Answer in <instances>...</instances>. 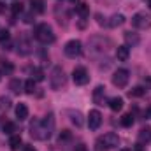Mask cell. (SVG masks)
I'll return each instance as SVG.
<instances>
[{
	"label": "cell",
	"mask_w": 151,
	"mask_h": 151,
	"mask_svg": "<svg viewBox=\"0 0 151 151\" xmlns=\"http://www.w3.org/2000/svg\"><path fill=\"white\" fill-rule=\"evenodd\" d=\"M55 130V116L47 114L44 119H34L30 123V135L37 141H46Z\"/></svg>",
	"instance_id": "cell-1"
},
{
	"label": "cell",
	"mask_w": 151,
	"mask_h": 151,
	"mask_svg": "<svg viewBox=\"0 0 151 151\" xmlns=\"http://www.w3.org/2000/svg\"><path fill=\"white\" fill-rule=\"evenodd\" d=\"M35 39H37L39 42H42V44H51V42H55V34H53V28L47 25V23H42V25H39L35 27Z\"/></svg>",
	"instance_id": "cell-2"
},
{
	"label": "cell",
	"mask_w": 151,
	"mask_h": 151,
	"mask_svg": "<svg viewBox=\"0 0 151 151\" xmlns=\"http://www.w3.org/2000/svg\"><path fill=\"white\" fill-rule=\"evenodd\" d=\"M49 84L53 90H60L62 86H65V72L62 67H55L53 72L49 76Z\"/></svg>",
	"instance_id": "cell-3"
},
{
	"label": "cell",
	"mask_w": 151,
	"mask_h": 151,
	"mask_svg": "<svg viewBox=\"0 0 151 151\" xmlns=\"http://www.w3.org/2000/svg\"><path fill=\"white\" fill-rule=\"evenodd\" d=\"M128 79H130V72L127 69H118L113 74V84L118 88H125L128 84Z\"/></svg>",
	"instance_id": "cell-4"
},
{
	"label": "cell",
	"mask_w": 151,
	"mask_h": 151,
	"mask_svg": "<svg viewBox=\"0 0 151 151\" xmlns=\"http://www.w3.org/2000/svg\"><path fill=\"white\" fill-rule=\"evenodd\" d=\"M63 51H65V55H67L69 58H77V56H81V53H83L81 42H79V40H76V39L69 40V42L65 44Z\"/></svg>",
	"instance_id": "cell-5"
},
{
	"label": "cell",
	"mask_w": 151,
	"mask_h": 151,
	"mask_svg": "<svg viewBox=\"0 0 151 151\" xmlns=\"http://www.w3.org/2000/svg\"><path fill=\"white\" fill-rule=\"evenodd\" d=\"M72 79H74V83L77 86H84V84L90 83V74L84 67H76L74 72H72Z\"/></svg>",
	"instance_id": "cell-6"
},
{
	"label": "cell",
	"mask_w": 151,
	"mask_h": 151,
	"mask_svg": "<svg viewBox=\"0 0 151 151\" xmlns=\"http://www.w3.org/2000/svg\"><path fill=\"white\" fill-rule=\"evenodd\" d=\"M132 25L135 28H150L151 27V16L146 12H137L132 18Z\"/></svg>",
	"instance_id": "cell-7"
},
{
	"label": "cell",
	"mask_w": 151,
	"mask_h": 151,
	"mask_svg": "<svg viewBox=\"0 0 151 151\" xmlns=\"http://www.w3.org/2000/svg\"><path fill=\"white\" fill-rule=\"evenodd\" d=\"M30 51H32L30 40L25 37V35L18 39V42H16V53H18L19 56H27V55H30Z\"/></svg>",
	"instance_id": "cell-8"
},
{
	"label": "cell",
	"mask_w": 151,
	"mask_h": 151,
	"mask_svg": "<svg viewBox=\"0 0 151 151\" xmlns=\"http://www.w3.org/2000/svg\"><path fill=\"white\" fill-rule=\"evenodd\" d=\"M111 44V40L109 39H104V37H91L90 39V46H91V51H106L107 49V46Z\"/></svg>",
	"instance_id": "cell-9"
},
{
	"label": "cell",
	"mask_w": 151,
	"mask_h": 151,
	"mask_svg": "<svg viewBox=\"0 0 151 151\" xmlns=\"http://www.w3.org/2000/svg\"><path fill=\"white\" fill-rule=\"evenodd\" d=\"M100 123H102V114H100V111H97V109L90 111V114H88V127H90V130H97L100 127Z\"/></svg>",
	"instance_id": "cell-10"
},
{
	"label": "cell",
	"mask_w": 151,
	"mask_h": 151,
	"mask_svg": "<svg viewBox=\"0 0 151 151\" xmlns=\"http://www.w3.org/2000/svg\"><path fill=\"white\" fill-rule=\"evenodd\" d=\"M100 141H102V144L109 150V148H116L118 144H119V137H118V134H114V132H109V134H106L104 137H100Z\"/></svg>",
	"instance_id": "cell-11"
},
{
	"label": "cell",
	"mask_w": 151,
	"mask_h": 151,
	"mask_svg": "<svg viewBox=\"0 0 151 151\" xmlns=\"http://www.w3.org/2000/svg\"><path fill=\"white\" fill-rule=\"evenodd\" d=\"M93 102L97 106H104L106 104V88L102 84H99L95 90H93Z\"/></svg>",
	"instance_id": "cell-12"
},
{
	"label": "cell",
	"mask_w": 151,
	"mask_h": 151,
	"mask_svg": "<svg viewBox=\"0 0 151 151\" xmlns=\"http://www.w3.org/2000/svg\"><path fill=\"white\" fill-rule=\"evenodd\" d=\"M128 56H130V47H128L127 44H123V46H118V47H116V58H118L119 62H127V60H128Z\"/></svg>",
	"instance_id": "cell-13"
},
{
	"label": "cell",
	"mask_w": 151,
	"mask_h": 151,
	"mask_svg": "<svg viewBox=\"0 0 151 151\" xmlns=\"http://www.w3.org/2000/svg\"><path fill=\"white\" fill-rule=\"evenodd\" d=\"M123 37H125V42H127V46H128V47H130V46L134 47V46H137V44L141 42V37H139L135 32H132V30H130V32H125V35H123Z\"/></svg>",
	"instance_id": "cell-14"
},
{
	"label": "cell",
	"mask_w": 151,
	"mask_h": 151,
	"mask_svg": "<svg viewBox=\"0 0 151 151\" xmlns=\"http://www.w3.org/2000/svg\"><path fill=\"white\" fill-rule=\"evenodd\" d=\"M123 23H125V16H123V14H113V16H111V19L107 21V25H109L111 28L121 27Z\"/></svg>",
	"instance_id": "cell-15"
},
{
	"label": "cell",
	"mask_w": 151,
	"mask_h": 151,
	"mask_svg": "<svg viewBox=\"0 0 151 151\" xmlns=\"http://www.w3.org/2000/svg\"><path fill=\"white\" fill-rule=\"evenodd\" d=\"M109 107H111V111H114V113L121 111V109H123V99H121V97H113V99H109Z\"/></svg>",
	"instance_id": "cell-16"
},
{
	"label": "cell",
	"mask_w": 151,
	"mask_h": 151,
	"mask_svg": "<svg viewBox=\"0 0 151 151\" xmlns=\"http://www.w3.org/2000/svg\"><path fill=\"white\" fill-rule=\"evenodd\" d=\"M151 141V128L150 127H144L141 132H139V142L144 144V142H150Z\"/></svg>",
	"instance_id": "cell-17"
},
{
	"label": "cell",
	"mask_w": 151,
	"mask_h": 151,
	"mask_svg": "<svg viewBox=\"0 0 151 151\" xmlns=\"http://www.w3.org/2000/svg\"><path fill=\"white\" fill-rule=\"evenodd\" d=\"M16 116L19 119H27L28 118V107H27V104H18L16 106Z\"/></svg>",
	"instance_id": "cell-18"
},
{
	"label": "cell",
	"mask_w": 151,
	"mask_h": 151,
	"mask_svg": "<svg viewBox=\"0 0 151 151\" xmlns=\"http://www.w3.org/2000/svg\"><path fill=\"white\" fill-rule=\"evenodd\" d=\"M30 4H32V11H35V12H44V9H46V2L44 0H30Z\"/></svg>",
	"instance_id": "cell-19"
},
{
	"label": "cell",
	"mask_w": 151,
	"mask_h": 151,
	"mask_svg": "<svg viewBox=\"0 0 151 151\" xmlns=\"http://www.w3.org/2000/svg\"><path fill=\"white\" fill-rule=\"evenodd\" d=\"M69 116H70V121L74 123L76 127H81L83 125V116L79 111H69Z\"/></svg>",
	"instance_id": "cell-20"
},
{
	"label": "cell",
	"mask_w": 151,
	"mask_h": 151,
	"mask_svg": "<svg viewBox=\"0 0 151 151\" xmlns=\"http://www.w3.org/2000/svg\"><path fill=\"white\" fill-rule=\"evenodd\" d=\"M77 14H79L81 18H84V19H86V18L90 16V5H88V4H84V2H83V4H79V5H77Z\"/></svg>",
	"instance_id": "cell-21"
},
{
	"label": "cell",
	"mask_w": 151,
	"mask_h": 151,
	"mask_svg": "<svg viewBox=\"0 0 151 151\" xmlns=\"http://www.w3.org/2000/svg\"><path fill=\"white\" fill-rule=\"evenodd\" d=\"M9 146H11V150L12 151H18L19 150V146H21V137H19V135H11V139H9Z\"/></svg>",
	"instance_id": "cell-22"
},
{
	"label": "cell",
	"mask_w": 151,
	"mask_h": 151,
	"mask_svg": "<svg viewBox=\"0 0 151 151\" xmlns=\"http://www.w3.org/2000/svg\"><path fill=\"white\" fill-rule=\"evenodd\" d=\"M9 88H11V91H12V93H19V91H21V88H23V83H21L19 79H12V81L9 83Z\"/></svg>",
	"instance_id": "cell-23"
},
{
	"label": "cell",
	"mask_w": 151,
	"mask_h": 151,
	"mask_svg": "<svg viewBox=\"0 0 151 151\" xmlns=\"http://www.w3.org/2000/svg\"><path fill=\"white\" fill-rule=\"evenodd\" d=\"M144 93H146V88H142V86H135V88H132V90L128 91L130 97H142Z\"/></svg>",
	"instance_id": "cell-24"
},
{
	"label": "cell",
	"mask_w": 151,
	"mask_h": 151,
	"mask_svg": "<svg viewBox=\"0 0 151 151\" xmlns=\"http://www.w3.org/2000/svg\"><path fill=\"white\" fill-rule=\"evenodd\" d=\"M14 132H16V125L11 123V121H7V123L4 125V134H7V135H14Z\"/></svg>",
	"instance_id": "cell-25"
},
{
	"label": "cell",
	"mask_w": 151,
	"mask_h": 151,
	"mask_svg": "<svg viewBox=\"0 0 151 151\" xmlns=\"http://www.w3.org/2000/svg\"><path fill=\"white\" fill-rule=\"evenodd\" d=\"M32 76H34L32 79H34L35 83H37V81H42V79H44V70H42V69H39V67H35V69L32 70Z\"/></svg>",
	"instance_id": "cell-26"
},
{
	"label": "cell",
	"mask_w": 151,
	"mask_h": 151,
	"mask_svg": "<svg viewBox=\"0 0 151 151\" xmlns=\"http://www.w3.org/2000/svg\"><path fill=\"white\" fill-rule=\"evenodd\" d=\"M25 91H27L28 95H32V93L35 91V81H34V79H28V81L25 83Z\"/></svg>",
	"instance_id": "cell-27"
},
{
	"label": "cell",
	"mask_w": 151,
	"mask_h": 151,
	"mask_svg": "<svg viewBox=\"0 0 151 151\" xmlns=\"http://www.w3.org/2000/svg\"><path fill=\"white\" fill-rule=\"evenodd\" d=\"M121 125H123V127H132V125H134V116L130 113L125 114V116L121 118Z\"/></svg>",
	"instance_id": "cell-28"
},
{
	"label": "cell",
	"mask_w": 151,
	"mask_h": 151,
	"mask_svg": "<svg viewBox=\"0 0 151 151\" xmlns=\"http://www.w3.org/2000/svg\"><path fill=\"white\" fill-rule=\"evenodd\" d=\"M9 40H11V34H9V30H2V32H0V44L5 46Z\"/></svg>",
	"instance_id": "cell-29"
},
{
	"label": "cell",
	"mask_w": 151,
	"mask_h": 151,
	"mask_svg": "<svg viewBox=\"0 0 151 151\" xmlns=\"http://www.w3.org/2000/svg\"><path fill=\"white\" fill-rule=\"evenodd\" d=\"M11 107V100L5 97H0V111H7Z\"/></svg>",
	"instance_id": "cell-30"
},
{
	"label": "cell",
	"mask_w": 151,
	"mask_h": 151,
	"mask_svg": "<svg viewBox=\"0 0 151 151\" xmlns=\"http://www.w3.org/2000/svg\"><path fill=\"white\" fill-rule=\"evenodd\" d=\"M2 70L5 72V74H12V70H14V67L9 63V62H2Z\"/></svg>",
	"instance_id": "cell-31"
},
{
	"label": "cell",
	"mask_w": 151,
	"mask_h": 151,
	"mask_svg": "<svg viewBox=\"0 0 151 151\" xmlns=\"http://www.w3.org/2000/svg\"><path fill=\"white\" fill-rule=\"evenodd\" d=\"M21 11H23V5H21V2H14V4H12V12H14V14H19Z\"/></svg>",
	"instance_id": "cell-32"
},
{
	"label": "cell",
	"mask_w": 151,
	"mask_h": 151,
	"mask_svg": "<svg viewBox=\"0 0 151 151\" xmlns=\"http://www.w3.org/2000/svg\"><path fill=\"white\" fill-rule=\"evenodd\" d=\"M95 151H107V148H104V146H102V141H100V139H99V141H97V144H95Z\"/></svg>",
	"instance_id": "cell-33"
},
{
	"label": "cell",
	"mask_w": 151,
	"mask_h": 151,
	"mask_svg": "<svg viewBox=\"0 0 151 151\" xmlns=\"http://www.w3.org/2000/svg\"><path fill=\"white\" fill-rule=\"evenodd\" d=\"M62 139H63V141H65V139H70V132H69V130H63V132L60 134V141H62Z\"/></svg>",
	"instance_id": "cell-34"
},
{
	"label": "cell",
	"mask_w": 151,
	"mask_h": 151,
	"mask_svg": "<svg viewBox=\"0 0 151 151\" xmlns=\"http://www.w3.org/2000/svg\"><path fill=\"white\" fill-rule=\"evenodd\" d=\"M77 27H79V28L83 30V28L86 27V19H84V18H81V21H79V25H77Z\"/></svg>",
	"instance_id": "cell-35"
},
{
	"label": "cell",
	"mask_w": 151,
	"mask_h": 151,
	"mask_svg": "<svg viewBox=\"0 0 151 151\" xmlns=\"http://www.w3.org/2000/svg\"><path fill=\"white\" fill-rule=\"evenodd\" d=\"M23 151H37L34 146H23Z\"/></svg>",
	"instance_id": "cell-36"
},
{
	"label": "cell",
	"mask_w": 151,
	"mask_h": 151,
	"mask_svg": "<svg viewBox=\"0 0 151 151\" xmlns=\"http://www.w3.org/2000/svg\"><path fill=\"white\" fill-rule=\"evenodd\" d=\"M25 21H27V23H32V14H27V16H25Z\"/></svg>",
	"instance_id": "cell-37"
},
{
	"label": "cell",
	"mask_w": 151,
	"mask_h": 151,
	"mask_svg": "<svg viewBox=\"0 0 151 151\" xmlns=\"http://www.w3.org/2000/svg\"><path fill=\"white\" fill-rule=\"evenodd\" d=\"M144 116H146V118H151V107H148V111L144 113Z\"/></svg>",
	"instance_id": "cell-38"
},
{
	"label": "cell",
	"mask_w": 151,
	"mask_h": 151,
	"mask_svg": "<svg viewBox=\"0 0 151 151\" xmlns=\"http://www.w3.org/2000/svg\"><path fill=\"white\" fill-rule=\"evenodd\" d=\"M70 2H72V4H77V2H79V0H70Z\"/></svg>",
	"instance_id": "cell-39"
},
{
	"label": "cell",
	"mask_w": 151,
	"mask_h": 151,
	"mask_svg": "<svg viewBox=\"0 0 151 151\" xmlns=\"http://www.w3.org/2000/svg\"><path fill=\"white\" fill-rule=\"evenodd\" d=\"M119 151H130V150H127V148H123V150H119Z\"/></svg>",
	"instance_id": "cell-40"
},
{
	"label": "cell",
	"mask_w": 151,
	"mask_h": 151,
	"mask_svg": "<svg viewBox=\"0 0 151 151\" xmlns=\"http://www.w3.org/2000/svg\"><path fill=\"white\" fill-rule=\"evenodd\" d=\"M0 77H2V72H0Z\"/></svg>",
	"instance_id": "cell-41"
}]
</instances>
